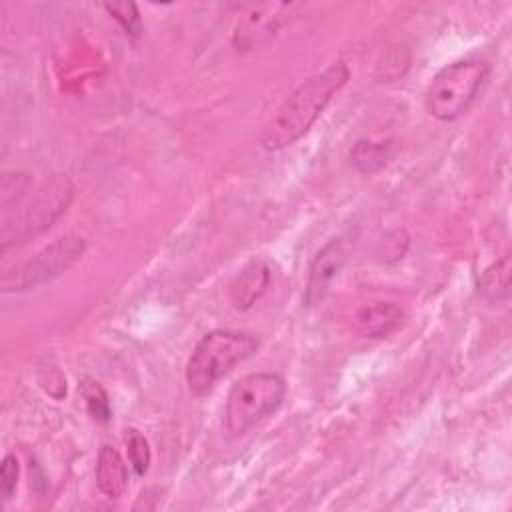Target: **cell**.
Here are the masks:
<instances>
[{"instance_id": "cell-1", "label": "cell", "mask_w": 512, "mask_h": 512, "mask_svg": "<svg viewBox=\"0 0 512 512\" xmlns=\"http://www.w3.org/2000/svg\"><path fill=\"white\" fill-rule=\"evenodd\" d=\"M348 78V66L344 62H334L298 84L264 124L258 138L262 148L280 150L300 140Z\"/></svg>"}, {"instance_id": "cell-2", "label": "cell", "mask_w": 512, "mask_h": 512, "mask_svg": "<svg viewBox=\"0 0 512 512\" xmlns=\"http://www.w3.org/2000/svg\"><path fill=\"white\" fill-rule=\"evenodd\" d=\"M74 186L68 176L56 174L38 184L12 208L2 210L0 240L6 250L48 230L70 206Z\"/></svg>"}, {"instance_id": "cell-3", "label": "cell", "mask_w": 512, "mask_h": 512, "mask_svg": "<svg viewBox=\"0 0 512 512\" xmlns=\"http://www.w3.org/2000/svg\"><path fill=\"white\" fill-rule=\"evenodd\" d=\"M260 346L258 336L244 330H212L200 338L186 364L192 396H206L234 366L248 360Z\"/></svg>"}, {"instance_id": "cell-4", "label": "cell", "mask_w": 512, "mask_h": 512, "mask_svg": "<svg viewBox=\"0 0 512 512\" xmlns=\"http://www.w3.org/2000/svg\"><path fill=\"white\" fill-rule=\"evenodd\" d=\"M490 66L482 60L466 58L438 70L426 90V110L440 122L460 118L474 102L486 82Z\"/></svg>"}, {"instance_id": "cell-5", "label": "cell", "mask_w": 512, "mask_h": 512, "mask_svg": "<svg viewBox=\"0 0 512 512\" xmlns=\"http://www.w3.org/2000/svg\"><path fill=\"white\" fill-rule=\"evenodd\" d=\"M286 384L274 372H254L240 378L228 392L226 426L232 436H242L260 420L276 412L284 400Z\"/></svg>"}, {"instance_id": "cell-6", "label": "cell", "mask_w": 512, "mask_h": 512, "mask_svg": "<svg viewBox=\"0 0 512 512\" xmlns=\"http://www.w3.org/2000/svg\"><path fill=\"white\" fill-rule=\"evenodd\" d=\"M84 252V238L76 234L62 236L52 244L44 246L42 250H38L28 260L8 268L2 274L0 288L2 292H22L38 288L70 270L84 256Z\"/></svg>"}, {"instance_id": "cell-7", "label": "cell", "mask_w": 512, "mask_h": 512, "mask_svg": "<svg viewBox=\"0 0 512 512\" xmlns=\"http://www.w3.org/2000/svg\"><path fill=\"white\" fill-rule=\"evenodd\" d=\"M344 262H346V250L338 238H332L316 252L308 270V282L304 290L306 306H316L318 302L324 300L332 280L338 276Z\"/></svg>"}, {"instance_id": "cell-8", "label": "cell", "mask_w": 512, "mask_h": 512, "mask_svg": "<svg viewBox=\"0 0 512 512\" xmlns=\"http://www.w3.org/2000/svg\"><path fill=\"white\" fill-rule=\"evenodd\" d=\"M270 266L264 260L250 262L232 282L230 300L236 310H248L270 286Z\"/></svg>"}, {"instance_id": "cell-9", "label": "cell", "mask_w": 512, "mask_h": 512, "mask_svg": "<svg viewBox=\"0 0 512 512\" xmlns=\"http://www.w3.org/2000/svg\"><path fill=\"white\" fill-rule=\"evenodd\" d=\"M404 312L394 302H374L362 308L356 316L358 332L368 338H386L400 328Z\"/></svg>"}, {"instance_id": "cell-10", "label": "cell", "mask_w": 512, "mask_h": 512, "mask_svg": "<svg viewBox=\"0 0 512 512\" xmlns=\"http://www.w3.org/2000/svg\"><path fill=\"white\" fill-rule=\"evenodd\" d=\"M96 484L102 494L108 498H118L126 492L128 486V470L114 446L104 444L98 452L96 460Z\"/></svg>"}, {"instance_id": "cell-11", "label": "cell", "mask_w": 512, "mask_h": 512, "mask_svg": "<svg viewBox=\"0 0 512 512\" xmlns=\"http://www.w3.org/2000/svg\"><path fill=\"white\" fill-rule=\"evenodd\" d=\"M282 4L276 6V10L280 8ZM264 4L258 6L250 16H246L242 22H238L236 26V32H234V46L236 50H250L262 42H266L274 30H276V16L274 12L272 14H264Z\"/></svg>"}, {"instance_id": "cell-12", "label": "cell", "mask_w": 512, "mask_h": 512, "mask_svg": "<svg viewBox=\"0 0 512 512\" xmlns=\"http://www.w3.org/2000/svg\"><path fill=\"white\" fill-rule=\"evenodd\" d=\"M394 154L392 142L380 140H358L350 150V164L360 174H374L382 170Z\"/></svg>"}, {"instance_id": "cell-13", "label": "cell", "mask_w": 512, "mask_h": 512, "mask_svg": "<svg viewBox=\"0 0 512 512\" xmlns=\"http://www.w3.org/2000/svg\"><path fill=\"white\" fill-rule=\"evenodd\" d=\"M480 296L490 304H500L510 298V256H502L488 266L478 280Z\"/></svg>"}, {"instance_id": "cell-14", "label": "cell", "mask_w": 512, "mask_h": 512, "mask_svg": "<svg viewBox=\"0 0 512 512\" xmlns=\"http://www.w3.org/2000/svg\"><path fill=\"white\" fill-rule=\"evenodd\" d=\"M104 10L122 26V30L126 32L128 38L136 40L142 32V20H140V12L138 6L134 2H106Z\"/></svg>"}, {"instance_id": "cell-15", "label": "cell", "mask_w": 512, "mask_h": 512, "mask_svg": "<svg viewBox=\"0 0 512 512\" xmlns=\"http://www.w3.org/2000/svg\"><path fill=\"white\" fill-rule=\"evenodd\" d=\"M126 452H128V462L132 466V470L138 476H144L150 468V444L148 440L138 432V430H128L126 434Z\"/></svg>"}, {"instance_id": "cell-16", "label": "cell", "mask_w": 512, "mask_h": 512, "mask_svg": "<svg viewBox=\"0 0 512 512\" xmlns=\"http://www.w3.org/2000/svg\"><path fill=\"white\" fill-rule=\"evenodd\" d=\"M82 394H84L86 408L92 414V418L102 422V424H106L110 420L112 412H110V402H108V396H106L104 388L98 382L86 380L82 384Z\"/></svg>"}, {"instance_id": "cell-17", "label": "cell", "mask_w": 512, "mask_h": 512, "mask_svg": "<svg viewBox=\"0 0 512 512\" xmlns=\"http://www.w3.org/2000/svg\"><path fill=\"white\" fill-rule=\"evenodd\" d=\"M18 476H20L18 458L14 454H6L0 466V492L4 500H10L14 496L18 486Z\"/></svg>"}]
</instances>
